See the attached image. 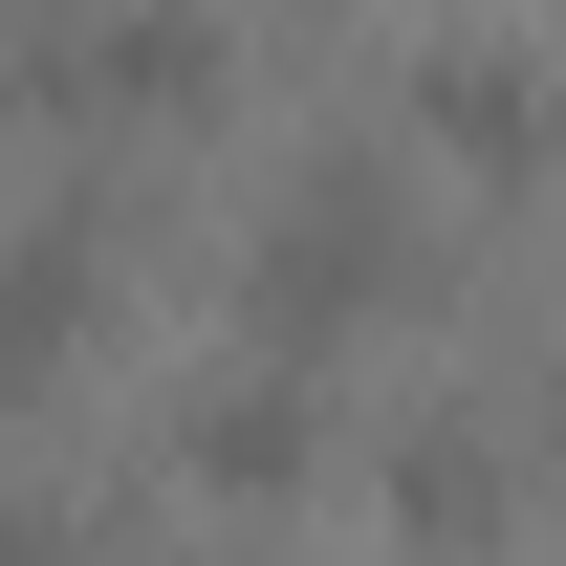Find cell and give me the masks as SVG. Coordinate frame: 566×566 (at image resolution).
Returning <instances> with one entry per match:
<instances>
[{
    "label": "cell",
    "instance_id": "4",
    "mask_svg": "<svg viewBox=\"0 0 566 566\" xmlns=\"http://www.w3.org/2000/svg\"><path fill=\"white\" fill-rule=\"evenodd\" d=\"M415 132L458 153V175H545V153H566V87L523 66V44H436V66H415Z\"/></svg>",
    "mask_w": 566,
    "mask_h": 566
},
{
    "label": "cell",
    "instance_id": "2",
    "mask_svg": "<svg viewBox=\"0 0 566 566\" xmlns=\"http://www.w3.org/2000/svg\"><path fill=\"white\" fill-rule=\"evenodd\" d=\"M44 109L66 132H218V22L197 0H66L44 22Z\"/></svg>",
    "mask_w": 566,
    "mask_h": 566
},
{
    "label": "cell",
    "instance_id": "5",
    "mask_svg": "<svg viewBox=\"0 0 566 566\" xmlns=\"http://www.w3.org/2000/svg\"><path fill=\"white\" fill-rule=\"evenodd\" d=\"M392 523H415V545H501V436L480 415H415L392 436Z\"/></svg>",
    "mask_w": 566,
    "mask_h": 566
},
{
    "label": "cell",
    "instance_id": "1",
    "mask_svg": "<svg viewBox=\"0 0 566 566\" xmlns=\"http://www.w3.org/2000/svg\"><path fill=\"white\" fill-rule=\"evenodd\" d=\"M392 305H415V197L349 175V153H305L262 197V240H240V327H262V349H349Z\"/></svg>",
    "mask_w": 566,
    "mask_h": 566
},
{
    "label": "cell",
    "instance_id": "3",
    "mask_svg": "<svg viewBox=\"0 0 566 566\" xmlns=\"http://www.w3.org/2000/svg\"><path fill=\"white\" fill-rule=\"evenodd\" d=\"M153 458H175L197 501H240V523H262V501H305V480H327V415H305V349H262V370H197V392L153 415Z\"/></svg>",
    "mask_w": 566,
    "mask_h": 566
}]
</instances>
